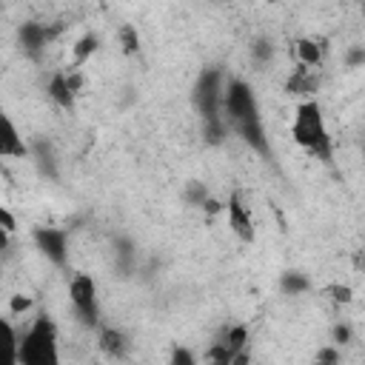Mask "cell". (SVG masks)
I'll return each mask as SVG.
<instances>
[{
	"instance_id": "cell-1",
	"label": "cell",
	"mask_w": 365,
	"mask_h": 365,
	"mask_svg": "<svg viewBox=\"0 0 365 365\" xmlns=\"http://www.w3.org/2000/svg\"><path fill=\"white\" fill-rule=\"evenodd\" d=\"M222 108H225L228 123L234 125V131L242 137V143H248L257 154L271 157V145H268L262 117H259V106H257V97H254L251 86L242 83V80H231L228 88H225V97H222Z\"/></svg>"
},
{
	"instance_id": "cell-2",
	"label": "cell",
	"mask_w": 365,
	"mask_h": 365,
	"mask_svg": "<svg viewBox=\"0 0 365 365\" xmlns=\"http://www.w3.org/2000/svg\"><path fill=\"white\" fill-rule=\"evenodd\" d=\"M291 137L297 145H302L305 151H311L317 160L331 163V134L325 128V117L322 108L317 103H299L297 114H294V125H291Z\"/></svg>"
},
{
	"instance_id": "cell-3",
	"label": "cell",
	"mask_w": 365,
	"mask_h": 365,
	"mask_svg": "<svg viewBox=\"0 0 365 365\" xmlns=\"http://www.w3.org/2000/svg\"><path fill=\"white\" fill-rule=\"evenodd\" d=\"M14 362L20 365H57V328L54 322L43 314L34 319V325L26 331L23 342L17 345Z\"/></svg>"
},
{
	"instance_id": "cell-4",
	"label": "cell",
	"mask_w": 365,
	"mask_h": 365,
	"mask_svg": "<svg viewBox=\"0 0 365 365\" xmlns=\"http://www.w3.org/2000/svg\"><path fill=\"white\" fill-rule=\"evenodd\" d=\"M222 71L220 68H205L194 86V103L197 111L202 114V120H220V108H222Z\"/></svg>"
},
{
	"instance_id": "cell-5",
	"label": "cell",
	"mask_w": 365,
	"mask_h": 365,
	"mask_svg": "<svg viewBox=\"0 0 365 365\" xmlns=\"http://www.w3.org/2000/svg\"><path fill=\"white\" fill-rule=\"evenodd\" d=\"M68 297L74 311L80 314V319L86 325H97L100 322V308H97V285L88 274H74L68 282Z\"/></svg>"
},
{
	"instance_id": "cell-6",
	"label": "cell",
	"mask_w": 365,
	"mask_h": 365,
	"mask_svg": "<svg viewBox=\"0 0 365 365\" xmlns=\"http://www.w3.org/2000/svg\"><path fill=\"white\" fill-rule=\"evenodd\" d=\"M34 242L37 248L57 265V268H66L68 262V237L63 228H34Z\"/></svg>"
},
{
	"instance_id": "cell-7",
	"label": "cell",
	"mask_w": 365,
	"mask_h": 365,
	"mask_svg": "<svg viewBox=\"0 0 365 365\" xmlns=\"http://www.w3.org/2000/svg\"><path fill=\"white\" fill-rule=\"evenodd\" d=\"M225 211H228V228H231L240 240H245V242L254 240V222H251V214H248V208H245L240 191H234V194L228 197Z\"/></svg>"
},
{
	"instance_id": "cell-8",
	"label": "cell",
	"mask_w": 365,
	"mask_h": 365,
	"mask_svg": "<svg viewBox=\"0 0 365 365\" xmlns=\"http://www.w3.org/2000/svg\"><path fill=\"white\" fill-rule=\"evenodd\" d=\"M57 34V29H48V26H40V23H23V29H20V43H23V48L29 51V54H40L46 46H48V40Z\"/></svg>"
},
{
	"instance_id": "cell-9",
	"label": "cell",
	"mask_w": 365,
	"mask_h": 365,
	"mask_svg": "<svg viewBox=\"0 0 365 365\" xmlns=\"http://www.w3.org/2000/svg\"><path fill=\"white\" fill-rule=\"evenodd\" d=\"M0 154H3V157H26V154H29V148H26L23 137L17 134V128H14V123H11L9 117H3V140H0Z\"/></svg>"
},
{
	"instance_id": "cell-10",
	"label": "cell",
	"mask_w": 365,
	"mask_h": 365,
	"mask_svg": "<svg viewBox=\"0 0 365 365\" xmlns=\"http://www.w3.org/2000/svg\"><path fill=\"white\" fill-rule=\"evenodd\" d=\"M317 86H319L317 74H311V68L299 63V68L288 77V86H285V88H288L291 94H314V91H317Z\"/></svg>"
},
{
	"instance_id": "cell-11",
	"label": "cell",
	"mask_w": 365,
	"mask_h": 365,
	"mask_svg": "<svg viewBox=\"0 0 365 365\" xmlns=\"http://www.w3.org/2000/svg\"><path fill=\"white\" fill-rule=\"evenodd\" d=\"M48 94H51V100H54L57 106H63V108H71V106H74V91L68 88L66 74H54V77H51Z\"/></svg>"
},
{
	"instance_id": "cell-12",
	"label": "cell",
	"mask_w": 365,
	"mask_h": 365,
	"mask_svg": "<svg viewBox=\"0 0 365 365\" xmlns=\"http://www.w3.org/2000/svg\"><path fill=\"white\" fill-rule=\"evenodd\" d=\"M294 51H297V57H299V63H302V66H308V68H314V66H319V60H322V51H319V43H314V40H297V46H294Z\"/></svg>"
},
{
	"instance_id": "cell-13",
	"label": "cell",
	"mask_w": 365,
	"mask_h": 365,
	"mask_svg": "<svg viewBox=\"0 0 365 365\" xmlns=\"http://www.w3.org/2000/svg\"><path fill=\"white\" fill-rule=\"evenodd\" d=\"M100 345H103L106 354L123 356V351H125V336H123L120 331H114V328H106V331L100 334Z\"/></svg>"
},
{
	"instance_id": "cell-14",
	"label": "cell",
	"mask_w": 365,
	"mask_h": 365,
	"mask_svg": "<svg viewBox=\"0 0 365 365\" xmlns=\"http://www.w3.org/2000/svg\"><path fill=\"white\" fill-rule=\"evenodd\" d=\"M94 51H97V37H94V34H83V37L74 43V63L83 66Z\"/></svg>"
},
{
	"instance_id": "cell-15",
	"label": "cell",
	"mask_w": 365,
	"mask_h": 365,
	"mask_svg": "<svg viewBox=\"0 0 365 365\" xmlns=\"http://www.w3.org/2000/svg\"><path fill=\"white\" fill-rule=\"evenodd\" d=\"M222 342H225L228 351L237 356V354L245 348V342H248V328H245V325H234V328H228V334H225Z\"/></svg>"
},
{
	"instance_id": "cell-16",
	"label": "cell",
	"mask_w": 365,
	"mask_h": 365,
	"mask_svg": "<svg viewBox=\"0 0 365 365\" xmlns=\"http://www.w3.org/2000/svg\"><path fill=\"white\" fill-rule=\"evenodd\" d=\"M120 46H123V51L125 54H137L140 51V34H137V29L134 26H120Z\"/></svg>"
},
{
	"instance_id": "cell-17",
	"label": "cell",
	"mask_w": 365,
	"mask_h": 365,
	"mask_svg": "<svg viewBox=\"0 0 365 365\" xmlns=\"http://www.w3.org/2000/svg\"><path fill=\"white\" fill-rule=\"evenodd\" d=\"M279 285H282V294H302V291H308V279L302 274H294V271L282 274Z\"/></svg>"
},
{
	"instance_id": "cell-18",
	"label": "cell",
	"mask_w": 365,
	"mask_h": 365,
	"mask_svg": "<svg viewBox=\"0 0 365 365\" xmlns=\"http://www.w3.org/2000/svg\"><path fill=\"white\" fill-rule=\"evenodd\" d=\"M222 137H225V120L222 117L220 120H205V140L211 145H217V143H222Z\"/></svg>"
},
{
	"instance_id": "cell-19",
	"label": "cell",
	"mask_w": 365,
	"mask_h": 365,
	"mask_svg": "<svg viewBox=\"0 0 365 365\" xmlns=\"http://www.w3.org/2000/svg\"><path fill=\"white\" fill-rule=\"evenodd\" d=\"M185 200H188L191 205H202V202L208 200V191H205V185H200V182H191V185L185 188Z\"/></svg>"
},
{
	"instance_id": "cell-20",
	"label": "cell",
	"mask_w": 365,
	"mask_h": 365,
	"mask_svg": "<svg viewBox=\"0 0 365 365\" xmlns=\"http://www.w3.org/2000/svg\"><path fill=\"white\" fill-rule=\"evenodd\" d=\"M251 54H254V60H259V63H265L271 54H274V46L268 43V40H257L254 46H251Z\"/></svg>"
},
{
	"instance_id": "cell-21",
	"label": "cell",
	"mask_w": 365,
	"mask_h": 365,
	"mask_svg": "<svg viewBox=\"0 0 365 365\" xmlns=\"http://www.w3.org/2000/svg\"><path fill=\"white\" fill-rule=\"evenodd\" d=\"M0 225H3V231H9V234L17 231V220H14V214H11L9 208H0Z\"/></svg>"
},
{
	"instance_id": "cell-22",
	"label": "cell",
	"mask_w": 365,
	"mask_h": 365,
	"mask_svg": "<svg viewBox=\"0 0 365 365\" xmlns=\"http://www.w3.org/2000/svg\"><path fill=\"white\" fill-rule=\"evenodd\" d=\"M29 308H31V297H23V294L11 297V314H23Z\"/></svg>"
},
{
	"instance_id": "cell-23",
	"label": "cell",
	"mask_w": 365,
	"mask_h": 365,
	"mask_svg": "<svg viewBox=\"0 0 365 365\" xmlns=\"http://www.w3.org/2000/svg\"><path fill=\"white\" fill-rule=\"evenodd\" d=\"M328 294H334L336 302H351V288L348 285H334V288H328Z\"/></svg>"
},
{
	"instance_id": "cell-24",
	"label": "cell",
	"mask_w": 365,
	"mask_h": 365,
	"mask_svg": "<svg viewBox=\"0 0 365 365\" xmlns=\"http://www.w3.org/2000/svg\"><path fill=\"white\" fill-rule=\"evenodd\" d=\"M334 342H336V345L351 342V328H348V325H334Z\"/></svg>"
},
{
	"instance_id": "cell-25",
	"label": "cell",
	"mask_w": 365,
	"mask_h": 365,
	"mask_svg": "<svg viewBox=\"0 0 365 365\" xmlns=\"http://www.w3.org/2000/svg\"><path fill=\"white\" fill-rule=\"evenodd\" d=\"M171 362H174V365H194V356H191L188 351H182V348H177V351L171 354Z\"/></svg>"
},
{
	"instance_id": "cell-26",
	"label": "cell",
	"mask_w": 365,
	"mask_h": 365,
	"mask_svg": "<svg viewBox=\"0 0 365 365\" xmlns=\"http://www.w3.org/2000/svg\"><path fill=\"white\" fill-rule=\"evenodd\" d=\"M66 80H68V88H71L74 94L83 88V74H80V71H68V74H66Z\"/></svg>"
},
{
	"instance_id": "cell-27",
	"label": "cell",
	"mask_w": 365,
	"mask_h": 365,
	"mask_svg": "<svg viewBox=\"0 0 365 365\" xmlns=\"http://www.w3.org/2000/svg\"><path fill=\"white\" fill-rule=\"evenodd\" d=\"M359 63H365V48H354L348 54V66H359Z\"/></svg>"
},
{
	"instance_id": "cell-28",
	"label": "cell",
	"mask_w": 365,
	"mask_h": 365,
	"mask_svg": "<svg viewBox=\"0 0 365 365\" xmlns=\"http://www.w3.org/2000/svg\"><path fill=\"white\" fill-rule=\"evenodd\" d=\"M319 359H322V362H336V359H339V354H336V351H331V348H325V351H319Z\"/></svg>"
},
{
	"instance_id": "cell-29",
	"label": "cell",
	"mask_w": 365,
	"mask_h": 365,
	"mask_svg": "<svg viewBox=\"0 0 365 365\" xmlns=\"http://www.w3.org/2000/svg\"><path fill=\"white\" fill-rule=\"evenodd\" d=\"M362 14H365V0H362Z\"/></svg>"
}]
</instances>
